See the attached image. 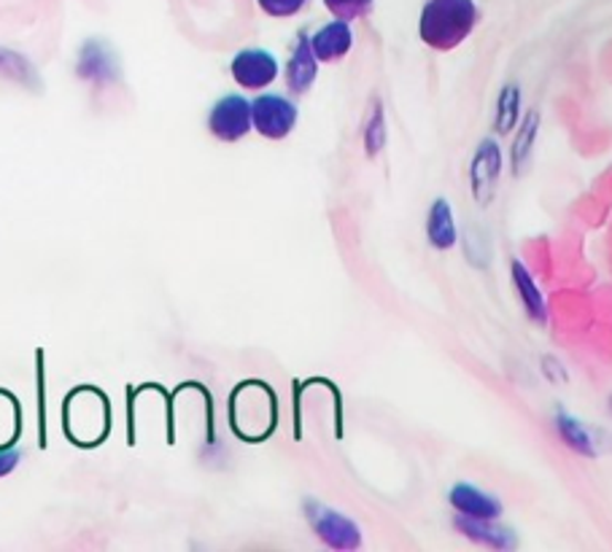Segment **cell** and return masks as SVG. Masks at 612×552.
Instances as JSON below:
<instances>
[{
    "instance_id": "obj_1",
    "label": "cell",
    "mask_w": 612,
    "mask_h": 552,
    "mask_svg": "<svg viewBox=\"0 0 612 552\" xmlns=\"http://www.w3.org/2000/svg\"><path fill=\"white\" fill-rule=\"evenodd\" d=\"M480 11L475 0H426L418 20V39L435 52H450L473 35Z\"/></svg>"
},
{
    "instance_id": "obj_2",
    "label": "cell",
    "mask_w": 612,
    "mask_h": 552,
    "mask_svg": "<svg viewBox=\"0 0 612 552\" xmlns=\"http://www.w3.org/2000/svg\"><path fill=\"white\" fill-rule=\"evenodd\" d=\"M68 437L84 445V429H90V448L108 434V402L101 390L79 388L65 405Z\"/></svg>"
},
{
    "instance_id": "obj_3",
    "label": "cell",
    "mask_w": 612,
    "mask_h": 552,
    "mask_svg": "<svg viewBox=\"0 0 612 552\" xmlns=\"http://www.w3.org/2000/svg\"><path fill=\"white\" fill-rule=\"evenodd\" d=\"M305 514L311 520L313 531L326 548L332 550H360L362 548V531L354 520L340 514L330 507H321L319 501H305Z\"/></svg>"
},
{
    "instance_id": "obj_4",
    "label": "cell",
    "mask_w": 612,
    "mask_h": 552,
    "mask_svg": "<svg viewBox=\"0 0 612 552\" xmlns=\"http://www.w3.org/2000/svg\"><path fill=\"white\" fill-rule=\"evenodd\" d=\"M253 127L251 103L240 95H225L208 114V133L221 144H235L246 138Z\"/></svg>"
},
{
    "instance_id": "obj_5",
    "label": "cell",
    "mask_w": 612,
    "mask_h": 552,
    "mask_svg": "<svg viewBox=\"0 0 612 552\" xmlns=\"http://www.w3.org/2000/svg\"><path fill=\"white\" fill-rule=\"evenodd\" d=\"M253 129L268 140H283L297 127V105L283 95H259L251 103Z\"/></svg>"
},
{
    "instance_id": "obj_6",
    "label": "cell",
    "mask_w": 612,
    "mask_h": 552,
    "mask_svg": "<svg viewBox=\"0 0 612 552\" xmlns=\"http://www.w3.org/2000/svg\"><path fill=\"white\" fill-rule=\"evenodd\" d=\"M505 170V159H502V148L494 138H486L484 144L478 146L473 159V170H469V178H473V195L475 202L480 208L491 205L494 195H497L499 186V176Z\"/></svg>"
},
{
    "instance_id": "obj_7",
    "label": "cell",
    "mask_w": 612,
    "mask_h": 552,
    "mask_svg": "<svg viewBox=\"0 0 612 552\" xmlns=\"http://www.w3.org/2000/svg\"><path fill=\"white\" fill-rule=\"evenodd\" d=\"M230 73L243 90H264L278 79V60L268 49H243L235 54Z\"/></svg>"
},
{
    "instance_id": "obj_8",
    "label": "cell",
    "mask_w": 612,
    "mask_h": 552,
    "mask_svg": "<svg viewBox=\"0 0 612 552\" xmlns=\"http://www.w3.org/2000/svg\"><path fill=\"white\" fill-rule=\"evenodd\" d=\"M319 71V58L313 52V43L308 39L305 30H300L297 35V43L292 49V58H289L287 65V86L292 95H305L311 90L313 82H317Z\"/></svg>"
},
{
    "instance_id": "obj_9",
    "label": "cell",
    "mask_w": 612,
    "mask_h": 552,
    "mask_svg": "<svg viewBox=\"0 0 612 552\" xmlns=\"http://www.w3.org/2000/svg\"><path fill=\"white\" fill-rule=\"evenodd\" d=\"M456 531L465 533L469 542L484 544V548L491 550H512L518 548L516 531L507 529V525H499L497 520H484V518H469V514H459L454 520Z\"/></svg>"
},
{
    "instance_id": "obj_10",
    "label": "cell",
    "mask_w": 612,
    "mask_h": 552,
    "mask_svg": "<svg viewBox=\"0 0 612 552\" xmlns=\"http://www.w3.org/2000/svg\"><path fill=\"white\" fill-rule=\"evenodd\" d=\"M450 507L459 514H469V518H484V520H497L502 514V501L497 496L478 491L469 482H456L448 493Z\"/></svg>"
},
{
    "instance_id": "obj_11",
    "label": "cell",
    "mask_w": 612,
    "mask_h": 552,
    "mask_svg": "<svg viewBox=\"0 0 612 552\" xmlns=\"http://www.w3.org/2000/svg\"><path fill=\"white\" fill-rule=\"evenodd\" d=\"M311 43L319 62H340L351 52V46H354V33H351L349 22L335 20L317 30Z\"/></svg>"
},
{
    "instance_id": "obj_12",
    "label": "cell",
    "mask_w": 612,
    "mask_h": 552,
    "mask_svg": "<svg viewBox=\"0 0 612 552\" xmlns=\"http://www.w3.org/2000/svg\"><path fill=\"white\" fill-rule=\"evenodd\" d=\"M79 76L86 82H114L116 79V62L114 54L108 52L103 41H86L79 58Z\"/></svg>"
},
{
    "instance_id": "obj_13",
    "label": "cell",
    "mask_w": 612,
    "mask_h": 552,
    "mask_svg": "<svg viewBox=\"0 0 612 552\" xmlns=\"http://www.w3.org/2000/svg\"><path fill=\"white\" fill-rule=\"evenodd\" d=\"M426 238H429V246L437 248V251H448L459 240V232H456L454 225V210H450L448 200H443V197L432 202L429 221H426Z\"/></svg>"
},
{
    "instance_id": "obj_14",
    "label": "cell",
    "mask_w": 612,
    "mask_h": 552,
    "mask_svg": "<svg viewBox=\"0 0 612 552\" xmlns=\"http://www.w3.org/2000/svg\"><path fill=\"white\" fill-rule=\"evenodd\" d=\"M510 270H512V283H516V291H518V296H521L523 310L529 313V319L537 321V324H546V321H548L546 296L540 294L537 283L531 281L529 270L523 267V262H518V259H512Z\"/></svg>"
},
{
    "instance_id": "obj_15",
    "label": "cell",
    "mask_w": 612,
    "mask_h": 552,
    "mask_svg": "<svg viewBox=\"0 0 612 552\" xmlns=\"http://www.w3.org/2000/svg\"><path fill=\"white\" fill-rule=\"evenodd\" d=\"M556 429H559L561 439H564L574 452H580V456H597V448H593L597 442H593L591 431L585 429L578 418H572V415L567 413H556Z\"/></svg>"
},
{
    "instance_id": "obj_16",
    "label": "cell",
    "mask_w": 612,
    "mask_h": 552,
    "mask_svg": "<svg viewBox=\"0 0 612 552\" xmlns=\"http://www.w3.org/2000/svg\"><path fill=\"white\" fill-rule=\"evenodd\" d=\"M518 119H521V90H518V84H507L502 86V92H499L497 124H494V129H497L499 135L512 133Z\"/></svg>"
},
{
    "instance_id": "obj_17",
    "label": "cell",
    "mask_w": 612,
    "mask_h": 552,
    "mask_svg": "<svg viewBox=\"0 0 612 552\" xmlns=\"http://www.w3.org/2000/svg\"><path fill=\"white\" fill-rule=\"evenodd\" d=\"M537 129H540V111H529L527 119L521 124V133L516 135V144H512V173H521L523 165L529 163L531 157V148H535V138H537Z\"/></svg>"
},
{
    "instance_id": "obj_18",
    "label": "cell",
    "mask_w": 612,
    "mask_h": 552,
    "mask_svg": "<svg viewBox=\"0 0 612 552\" xmlns=\"http://www.w3.org/2000/svg\"><path fill=\"white\" fill-rule=\"evenodd\" d=\"M0 73L24 86H39V73H35V67L30 65L20 52H11V49L3 46H0Z\"/></svg>"
},
{
    "instance_id": "obj_19",
    "label": "cell",
    "mask_w": 612,
    "mask_h": 552,
    "mask_svg": "<svg viewBox=\"0 0 612 552\" xmlns=\"http://www.w3.org/2000/svg\"><path fill=\"white\" fill-rule=\"evenodd\" d=\"M364 144H367V157H378L383 144H386V124H383V105L375 103L373 114L364 129Z\"/></svg>"
},
{
    "instance_id": "obj_20",
    "label": "cell",
    "mask_w": 612,
    "mask_h": 552,
    "mask_svg": "<svg viewBox=\"0 0 612 552\" xmlns=\"http://www.w3.org/2000/svg\"><path fill=\"white\" fill-rule=\"evenodd\" d=\"M326 9L338 17V20L354 22L370 14V9L375 6V0H324Z\"/></svg>"
},
{
    "instance_id": "obj_21",
    "label": "cell",
    "mask_w": 612,
    "mask_h": 552,
    "mask_svg": "<svg viewBox=\"0 0 612 552\" xmlns=\"http://www.w3.org/2000/svg\"><path fill=\"white\" fill-rule=\"evenodd\" d=\"M259 9L268 17H276V20H287V17L300 14L311 0H257Z\"/></svg>"
},
{
    "instance_id": "obj_22",
    "label": "cell",
    "mask_w": 612,
    "mask_h": 552,
    "mask_svg": "<svg viewBox=\"0 0 612 552\" xmlns=\"http://www.w3.org/2000/svg\"><path fill=\"white\" fill-rule=\"evenodd\" d=\"M17 464H20V450L0 448V477L11 475L17 469Z\"/></svg>"
}]
</instances>
